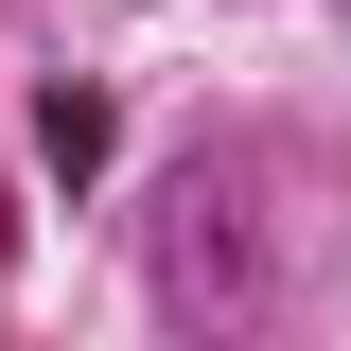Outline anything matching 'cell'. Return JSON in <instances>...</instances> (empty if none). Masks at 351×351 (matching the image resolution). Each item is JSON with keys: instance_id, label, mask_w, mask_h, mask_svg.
I'll return each instance as SVG.
<instances>
[{"instance_id": "cell-1", "label": "cell", "mask_w": 351, "mask_h": 351, "mask_svg": "<svg viewBox=\"0 0 351 351\" xmlns=\"http://www.w3.org/2000/svg\"><path fill=\"white\" fill-rule=\"evenodd\" d=\"M281 281H263L246 246V193L228 176H176V211H158V316H263Z\"/></svg>"}, {"instance_id": "cell-2", "label": "cell", "mask_w": 351, "mask_h": 351, "mask_svg": "<svg viewBox=\"0 0 351 351\" xmlns=\"http://www.w3.org/2000/svg\"><path fill=\"white\" fill-rule=\"evenodd\" d=\"M36 176H106V88H53L36 106Z\"/></svg>"}]
</instances>
